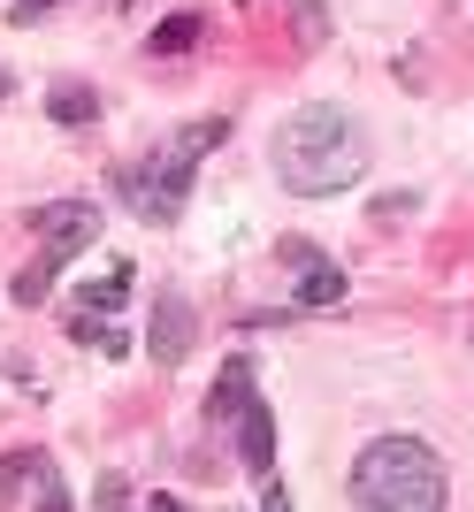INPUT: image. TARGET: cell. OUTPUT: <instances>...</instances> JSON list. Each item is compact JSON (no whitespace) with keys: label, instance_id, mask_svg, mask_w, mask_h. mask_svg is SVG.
<instances>
[{"label":"cell","instance_id":"1","mask_svg":"<svg viewBox=\"0 0 474 512\" xmlns=\"http://www.w3.org/2000/svg\"><path fill=\"white\" fill-rule=\"evenodd\" d=\"M276 176L299 199H329L367 176V138L345 107H299L291 123L276 130Z\"/></svg>","mask_w":474,"mask_h":512},{"label":"cell","instance_id":"2","mask_svg":"<svg viewBox=\"0 0 474 512\" xmlns=\"http://www.w3.org/2000/svg\"><path fill=\"white\" fill-rule=\"evenodd\" d=\"M444 497H452L444 459L413 436H375L352 459V505L360 512H444Z\"/></svg>","mask_w":474,"mask_h":512},{"label":"cell","instance_id":"3","mask_svg":"<svg viewBox=\"0 0 474 512\" xmlns=\"http://www.w3.org/2000/svg\"><path fill=\"white\" fill-rule=\"evenodd\" d=\"M230 138V115H207V123L176 130L169 146H153L146 161H130L115 184H123V207L138 214V222H176L184 214V199H192V169L207 161V153Z\"/></svg>","mask_w":474,"mask_h":512},{"label":"cell","instance_id":"4","mask_svg":"<svg viewBox=\"0 0 474 512\" xmlns=\"http://www.w3.org/2000/svg\"><path fill=\"white\" fill-rule=\"evenodd\" d=\"M31 230H39V260L16 276V299H23V306H39L46 291H54V276H62L69 260L100 237V207H85V199H54V207H39V222H31Z\"/></svg>","mask_w":474,"mask_h":512},{"label":"cell","instance_id":"5","mask_svg":"<svg viewBox=\"0 0 474 512\" xmlns=\"http://www.w3.org/2000/svg\"><path fill=\"white\" fill-rule=\"evenodd\" d=\"M283 253L299 260V291H291V299H299L306 314H329V306H345V268H337V260H322L314 245H299V237H291Z\"/></svg>","mask_w":474,"mask_h":512},{"label":"cell","instance_id":"6","mask_svg":"<svg viewBox=\"0 0 474 512\" xmlns=\"http://www.w3.org/2000/svg\"><path fill=\"white\" fill-rule=\"evenodd\" d=\"M192 337H199V321H192V299H176V291H161V306H153V360H161V367L192 360Z\"/></svg>","mask_w":474,"mask_h":512},{"label":"cell","instance_id":"7","mask_svg":"<svg viewBox=\"0 0 474 512\" xmlns=\"http://www.w3.org/2000/svg\"><path fill=\"white\" fill-rule=\"evenodd\" d=\"M230 428H237V459H245V474H260V482H268V474H276V413L253 398Z\"/></svg>","mask_w":474,"mask_h":512},{"label":"cell","instance_id":"8","mask_svg":"<svg viewBox=\"0 0 474 512\" xmlns=\"http://www.w3.org/2000/svg\"><path fill=\"white\" fill-rule=\"evenodd\" d=\"M245 406H253V360H230L222 383H215V398H207V413H215V428H230Z\"/></svg>","mask_w":474,"mask_h":512},{"label":"cell","instance_id":"9","mask_svg":"<svg viewBox=\"0 0 474 512\" xmlns=\"http://www.w3.org/2000/svg\"><path fill=\"white\" fill-rule=\"evenodd\" d=\"M199 39H207V23H199V16H169L146 39V54H184V46H199Z\"/></svg>","mask_w":474,"mask_h":512},{"label":"cell","instance_id":"10","mask_svg":"<svg viewBox=\"0 0 474 512\" xmlns=\"http://www.w3.org/2000/svg\"><path fill=\"white\" fill-rule=\"evenodd\" d=\"M46 467H54V459H46V451H8V459H0V497H16L23 482H39Z\"/></svg>","mask_w":474,"mask_h":512},{"label":"cell","instance_id":"11","mask_svg":"<svg viewBox=\"0 0 474 512\" xmlns=\"http://www.w3.org/2000/svg\"><path fill=\"white\" fill-rule=\"evenodd\" d=\"M123 283H130V268H123V260H115V268H108V283H92V291H85V306H77V314H100V321H108L115 306H123Z\"/></svg>","mask_w":474,"mask_h":512},{"label":"cell","instance_id":"12","mask_svg":"<svg viewBox=\"0 0 474 512\" xmlns=\"http://www.w3.org/2000/svg\"><path fill=\"white\" fill-rule=\"evenodd\" d=\"M46 107H54V123H69V130H77V123H92V115H100V100H92L85 85H62V92H54V100H46Z\"/></svg>","mask_w":474,"mask_h":512},{"label":"cell","instance_id":"13","mask_svg":"<svg viewBox=\"0 0 474 512\" xmlns=\"http://www.w3.org/2000/svg\"><path fill=\"white\" fill-rule=\"evenodd\" d=\"M31 505H39V512H69V497H62V474H54V467L39 474V497H31Z\"/></svg>","mask_w":474,"mask_h":512},{"label":"cell","instance_id":"14","mask_svg":"<svg viewBox=\"0 0 474 512\" xmlns=\"http://www.w3.org/2000/svg\"><path fill=\"white\" fill-rule=\"evenodd\" d=\"M260 512H291V497H283V482H260Z\"/></svg>","mask_w":474,"mask_h":512},{"label":"cell","instance_id":"15","mask_svg":"<svg viewBox=\"0 0 474 512\" xmlns=\"http://www.w3.org/2000/svg\"><path fill=\"white\" fill-rule=\"evenodd\" d=\"M39 8H54V0H16V23H31Z\"/></svg>","mask_w":474,"mask_h":512},{"label":"cell","instance_id":"16","mask_svg":"<svg viewBox=\"0 0 474 512\" xmlns=\"http://www.w3.org/2000/svg\"><path fill=\"white\" fill-rule=\"evenodd\" d=\"M146 512H184V505H176V497H153V505Z\"/></svg>","mask_w":474,"mask_h":512},{"label":"cell","instance_id":"17","mask_svg":"<svg viewBox=\"0 0 474 512\" xmlns=\"http://www.w3.org/2000/svg\"><path fill=\"white\" fill-rule=\"evenodd\" d=\"M0 107H8V77H0Z\"/></svg>","mask_w":474,"mask_h":512},{"label":"cell","instance_id":"18","mask_svg":"<svg viewBox=\"0 0 474 512\" xmlns=\"http://www.w3.org/2000/svg\"><path fill=\"white\" fill-rule=\"evenodd\" d=\"M115 8H123V0H115Z\"/></svg>","mask_w":474,"mask_h":512}]
</instances>
